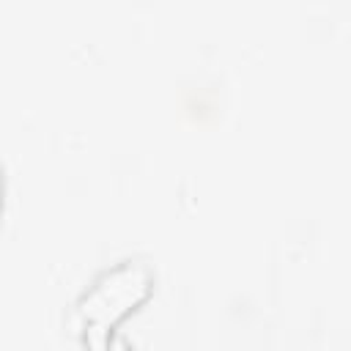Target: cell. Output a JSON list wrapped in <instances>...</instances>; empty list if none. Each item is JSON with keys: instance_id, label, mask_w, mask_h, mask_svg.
<instances>
[{"instance_id": "cell-1", "label": "cell", "mask_w": 351, "mask_h": 351, "mask_svg": "<svg viewBox=\"0 0 351 351\" xmlns=\"http://www.w3.org/2000/svg\"><path fill=\"white\" fill-rule=\"evenodd\" d=\"M154 277L143 263H123L93 282V288L77 302V315L93 335H104L126 313H132L151 293Z\"/></svg>"}, {"instance_id": "cell-2", "label": "cell", "mask_w": 351, "mask_h": 351, "mask_svg": "<svg viewBox=\"0 0 351 351\" xmlns=\"http://www.w3.org/2000/svg\"><path fill=\"white\" fill-rule=\"evenodd\" d=\"M118 351H126V348H123V346H118Z\"/></svg>"}]
</instances>
